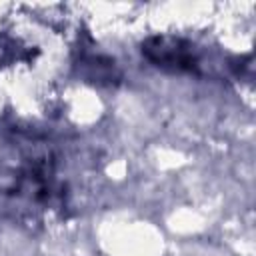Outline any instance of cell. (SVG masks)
Masks as SVG:
<instances>
[{
	"label": "cell",
	"mask_w": 256,
	"mask_h": 256,
	"mask_svg": "<svg viewBox=\"0 0 256 256\" xmlns=\"http://www.w3.org/2000/svg\"><path fill=\"white\" fill-rule=\"evenodd\" d=\"M142 56L158 68L172 72L202 74L204 58L200 50L186 38L172 34L150 36L142 42Z\"/></svg>",
	"instance_id": "obj_1"
}]
</instances>
